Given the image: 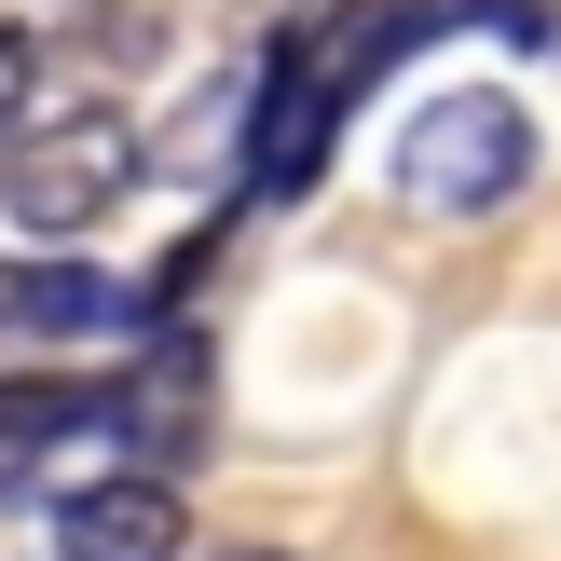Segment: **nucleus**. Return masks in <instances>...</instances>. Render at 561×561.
<instances>
[{
  "mask_svg": "<svg viewBox=\"0 0 561 561\" xmlns=\"http://www.w3.org/2000/svg\"><path fill=\"white\" fill-rule=\"evenodd\" d=\"M411 42H438L425 0H329L316 27L261 42V55H247V110H233V164H247V192H274V206H288V192H316V179H329V137H343V110L370 96Z\"/></svg>",
  "mask_w": 561,
  "mask_h": 561,
  "instance_id": "1",
  "label": "nucleus"
},
{
  "mask_svg": "<svg viewBox=\"0 0 561 561\" xmlns=\"http://www.w3.org/2000/svg\"><path fill=\"white\" fill-rule=\"evenodd\" d=\"M535 179V110L507 82H466V96H425L398 124V206L411 219H480Z\"/></svg>",
  "mask_w": 561,
  "mask_h": 561,
  "instance_id": "2",
  "label": "nucleus"
},
{
  "mask_svg": "<svg viewBox=\"0 0 561 561\" xmlns=\"http://www.w3.org/2000/svg\"><path fill=\"white\" fill-rule=\"evenodd\" d=\"M137 164H151V151H137V124H124V110L14 124V179H0V206H14L27 233H55V247H69V233H96V219L137 192Z\"/></svg>",
  "mask_w": 561,
  "mask_h": 561,
  "instance_id": "3",
  "label": "nucleus"
},
{
  "mask_svg": "<svg viewBox=\"0 0 561 561\" xmlns=\"http://www.w3.org/2000/svg\"><path fill=\"white\" fill-rule=\"evenodd\" d=\"M96 438H124V466L179 480V466L206 453V343H192V329H164L124 383H96Z\"/></svg>",
  "mask_w": 561,
  "mask_h": 561,
  "instance_id": "4",
  "label": "nucleus"
},
{
  "mask_svg": "<svg viewBox=\"0 0 561 561\" xmlns=\"http://www.w3.org/2000/svg\"><path fill=\"white\" fill-rule=\"evenodd\" d=\"M179 480H151V466H124V480H82L69 507H55V561H179Z\"/></svg>",
  "mask_w": 561,
  "mask_h": 561,
  "instance_id": "5",
  "label": "nucleus"
},
{
  "mask_svg": "<svg viewBox=\"0 0 561 561\" xmlns=\"http://www.w3.org/2000/svg\"><path fill=\"white\" fill-rule=\"evenodd\" d=\"M137 288H110L96 261H0V329L27 343H82V329H124Z\"/></svg>",
  "mask_w": 561,
  "mask_h": 561,
  "instance_id": "6",
  "label": "nucleus"
},
{
  "mask_svg": "<svg viewBox=\"0 0 561 561\" xmlns=\"http://www.w3.org/2000/svg\"><path fill=\"white\" fill-rule=\"evenodd\" d=\"M69 438H96V383H69V370H14L0 383V480H27Z\"/></svg>",
  "mask_w": 561,
  "mask_h": 561,
  "instance_id": "7",
  "label": "nucleus"
},
{
  "mask_svg": "<svg viewBox=\"0 0 561 561\" xmlns=\"http://www.w3.org/2000/svg\"><path fill=\"white\" fill-rule=\"evenodd\" d=\"M27 96H42V42H27V27H0V137L27 124Z\"/></svg>",
  "mask_w": 561,
  "mask_h": 561,
  "instance_id": "8",
  "label": "nucleus"
},
{
  "mask_svg": "<svg viewBox=\"0 0 561 561\" xmlns=\"http://www.w3.org/2000/svg\"><path fill=\"white\" fill-rule=\"evenodd\" d=\"M466 27H493V42H548V0H466Z\"/></svg>",
  "mask_w": 561,
  "mask_h": 561,
  "instance_id": "9",
  "label": "nucleus"
},
{
  "mask_svg": "<svg viewBox=\"0 0 561 561\" xmlns=\"http://www.w3.org/2000/svg\"><path fill=\"white\" fill-rule=\"evenodd\" d=\"M233 561H274V548H233Z\"/></svg>",
  "mask_w": 561,
  "mask_h": 561,
  "instance_id": "10",
  "label": "nucleus"
},
{
  "mask_svg": "<svg viewBox=\"0 0 561 561\" xmlns=\"http://www.w3.org/2000/svg\"><path fill=\"white\" fill-rule=\"evenodd\" d=\"M548 42H561V14H548Z\"/></svg>",
  "mask_w": 561,
  "mask_h": 561,
  "instance_id": "11",
  "label": "nucleus"
}]
</instances>
